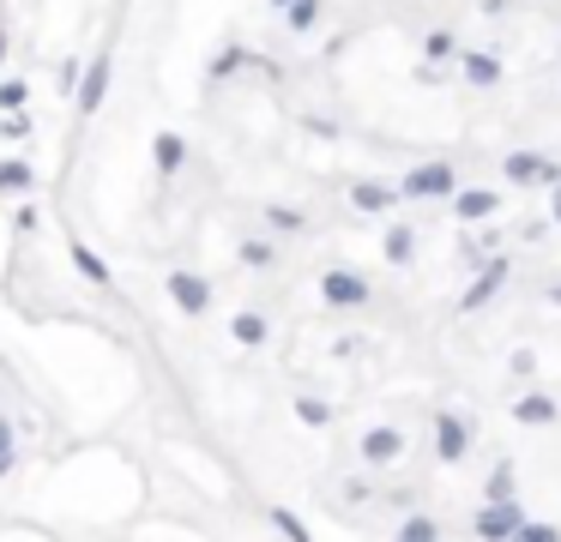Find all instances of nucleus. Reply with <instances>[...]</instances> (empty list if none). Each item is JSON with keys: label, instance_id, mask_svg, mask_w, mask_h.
I'll return each mask as SVG.
<instances>
[{"label": "nucleus", "instance_id": "3", "mask_svg": "<svg viewBox=\"0 0 561 542\" xmlns=\"http://www.w3.org/2000/svg\"><path fill=\"white\" fill-rule=\"evenodd\" d=\"M501 181H508V187H556L561 163H549L544 151H508L501 157Z\"/></svg>", "mask_w": 561, "mask_h": 542}, {"label": "nucleus", "instance_id": "28", "mask_svg": "<svg viewBox=\"0 0 561 542\" xmlns=\"http://www.w3.org/2000/svg\"><path fill=\"white\" fill-rule=\"evenodd\" d=\"M0 139H31V115H25V109H7V121H0Z\"/></svg>", "mask_w": 561, "mask_h": 542}, {"label": "nucleus", "instance_id": "39", "mask_svg": "<svg viewBox=\"0 0 561 542\" xmlns=\"http://www.w3.org/2000/svg\"><path fill=\"white\" fill-rule=\"evenodd\" d=\"M266 7H272V13H284V7H290V0H266Z\"/></svg>", "mask_w": 561, "mask_h": 542}, {"label": "nucleus", "instance_id": "37", "mask_svg": "<svg viewBox=\"0 0 561 542\" xmlns=\"http://www.w3.org/2000/svg\"><path fill=\"white\" fill-rule=\"evenodd\" d=\"M484 13H508V0H484Z\"/></svg>", "mask_w": 561, "mask_h": 542}, {"label": "nucleus", "instance_id": "16", "mask_svg": "<svg viewBox=\"0 0 561 542\" xmlns=\"http://www.w3.org/2000/svg\"><path fill=\"white\" fill-rule=\"evenodd\" d=\"M235 259H242L248 271H272V266H278V235H272V230H266V235H248V242L235 247Z\"/></svg>", "mask_w": 561, "mask_h": 542}, {"label": "nucleus", "instance_id": "24", "mask_svg": "<svg viewBox=\"0 0 561 542\" xmlns=\"http://www.w3.org/2000/svg\"><path fill=\"white\" fill-rule=\"evenodd\" d=\"M296 422L327 428V422H332V404H327V398H314V392H308V398H296Z\"/></svg>", "mask_w": 561, "mask_h": 542}, {"label": "nucleus", "instance_id": "13", "mask_svg": "<svg viewBox=\"0 0 561 542\" xmlns=\"http://www.w3.org/2000/svg\"><path fill=\"white\" fill-rule=\"evenodd\" d=\"M513 422H520V428H556L561 404L549 398V392H520V398H513Z\"/></svg>", "mask_w": 561, "mask_h": 542}, {"label": "nucleus", "instance_id": "4", "mask_svg": "<svg viewBox=\"0 0 561 542\" xmlns=\"http://www.w3.org/2000/svg\"><path fill=\"white\" fill-rule=\"evenodd\" d=\"M471 440H477V428L459 410H435V458H441V465H459L471 452Z\"/></svg>", "mask_w": 561, "mask_h": 542}, {"label": "nucleus", "instance_id": "27", "mask_svg": "<svg viewBox=\"0 0 561 542\" xmlns=\"http://www.w3.org/2000/svg\"><path fill=\"white\" fill-rule=\"evenodd\" d=\"M25 103H31L25 78H0V109H25Z\"/></svg>", "mask_w": 561, "mask_h": 542}, {"label": "nucleus", "instance_id": "33", "mask_svg": "<svg viewBox=\"0 0 561 542\" xmlns=\"http://www.w3.org/2000/svg\"><path fill=\"white\" fill-rule=\"evenodd\" d=\"M513 374H520V380L537 374V356H532V349H520V356H513Z\"/></svg>", "mask_w": 561, "mask_h": 542}, {"label": "nucleus", "instance_id": "7", "mask_svg": "<svg viewBox=\"0 0 561 542\" xmlns=\"http://www.w3.org/2000/svg\"><path fill=\"white\" fill-rule=\"evenodd\" d=\"M109 78H115V66H109V54H97V61H85V73H78V90H73V109L78 115H97L109 97Z\"/></svg>", "mask_w": 561, "mask_h": 542}, {"label": "nucleus", "instance_id": "19", "mask_svg": "<svg viewBox=\"0 0 561 542\" xmlns=\"http://www.w3.org/2000/svg\"><path fill=\"white\" fill-rule=\"evenodd\" d=\"M73 271L85 278V284H97V290L109 284V266L97 259V247H92V242H73Z\"/></svg>", "mask_w": 561, "mask_h": 542}, {"label": "nucleus", "instance_id": "38", "mask_svg": "<svg viewBox=\"0 0 561 542\" xmlns=\"http://www.w3.org/2000/svg\"><path fill=\"white\" fill-rule=\"evenodd\" d=\"M549 301H556V308H561V284H549Z\"/></svg>", "mask_w": 561, "mask_h": 542}, {"label": "nucleus", "instance_id": "2", "mask_svg": "<svg viewBox=\"0 0 561 542\" xmlns=\"http://www.w3.org/2000/svg\"><path fill=\"white\" fill-rule=\"evenodd\" d=\"M513 278V259L508 254H489L484 266H477V278H471V290H465V301H459V313H484L489 301L501 296V284Z\"/></svg>", "mask_w": 561, "mask_h": 542}, {"label": "nucleus", "instance_id": "22", "mask_svg": "<svg viewBox=\"0 0 561 542\" xmlns=\"http://www.w3.org/2000/svg\"><path fill=\"white\" fill-rule=\"evenodd\" d=\"M284 25L296 30V37H308V30L320 25V0H290V7H284Z\"/></svg>", "mask_w": 561, "mask_h": 542}, {"label": "nucleus", "instance_id": "29", "mask_svg": "<svg viewBox=\"0 0 561 542\" xmlns=\"http://www.w3.org/2000/svg\"><path fill=\"white\" fill-rule=\"evenodd\" d=\"M78 73H85V61H61V66H54V85H61V97H73V90H78Z\"/></svg>", "mask_w": 561, "mask_h": 542}, {"label": "nucleus", "instance_id": "17", "mask_svg": "<svg viewBox=\"0 0 561 542\" xmlns=\"http://www.w3.org/2000/svg\"><path fill=\"white\" fill-rule=\"evenodd\" d=\"M380 254H387V266H411V254H417V230H411V223H387Z\"/></svg>", "mask_w": 561, "mask_h": 542}, {"label": "nucleus", "instance_id": "25", "mask_svg": "<svg viewBox=\"0 0 561 542\" xmlns=\"http://www.w3.org/2000/svg\"><path fill=\"white\" fill-rule=\"evenodd\" d=\"M399 537H405V542H435V537H441V525H435V518H423V513H411L405 525H399Z\"/></svg>", "mask_w": 561, "mask_h": 542}, {"label": "nucleus", "instance_id": "21", "mask_svg": "<svg viewBox=\"0 0 561 542\" xmlns=\"http://www.w3.org/2000/svg\"><path fill=\"white\" fill-rule=\"evenodd\" d=\"M266 230H272V235H302V230H308V211H296V206H266Z\"/></svg>", "mask_w": 561, "mask_h": 542}, {"label": "nucleus", "instance_id": "5", "mask_svg": "<svg viewBox=\"0 0 561 542\" xmlns=\"http://www.w3.org/2000/svg\"><path fill=\"white\" fill-rule=\"evenodd\" d=\"M320 296H327V308H368V301H375V290H368L363 271L332 266L327 278H320Z\"/></svg>", "mask_w": 561, "mask_h": 542}, {"label": "nucleus", "instance_id": "35", "mask_svg": "<svg viewBox=\"0 0 561 542\" xmlns=\"http://www.w3.org/2000/svg\"><path fill=\"white\" fill-rule=\"evenodd\" d=\"M549 223H556V230H561V181H556V187H549Z\"/></svg>", "mask_w": 561, "mask_h": 542}, {"label": "nucleus", "instance_id": "26", "mask_svg": "<svg viewBox=\"0 0 561 542\" xmlns=\"http://www.w3.org/2000/svg\"><path fill=\"white\" fill-rule=\"evenodd\" d=\"M423 54H429V61H453V54H459L453 30H429V37H423Z\"/></svg>", "mask_w": 561, "mask_h": 542}, {"label": "nucleus", "instance_id": "15", "mask_svg": "<svg viewBox=\"0 0 561 542\" xmlns=\"http://www.w3.org/2000/svg\"><path fill=\"white\" fill-rule=\"evenodd\" d=\"M151 163H157V175H163V181L182 175V163H187V139H182V133H157V139H151Z\"/></svg>", "mask_w": 561, "mask_h": 542}, {"label": "nucleus", "instance_id": "32", "mask_svg": "<svg viewBox=\"0 0 561 542\" xmlns=\"http://www.w3.org/2000/svg\"><path fill=\"white\" fill-rule=\"evenodd\" d=\"M7 470H13V422L0 416V477H7Z\"/></svg>", "mask_w": 561, "mask_h": 542}, {"label": "nucleus", "instance_id": "20", "mask_svg": "<svg viewBox=\"0 0 561 542\" xmlns=\"http://www.w3.org/2000/svg\"><path fill=\"white\" fill-rule=\"evenodd\" d=\"M248 61H254V54H248V49H235V42H230V49H218V54H211L206 78H211V85H223V78H235V73H242Z\"/></svg>", "mask_w": 561, "mask_h": 542}, {"label": "nucleus", "instance_id": "34", "mask_svg": "<svg viewBox=\"0 0 561 542\" xmlns=\"http://www.w3.org/2000/svg\"><path fill=\"white\" fill-rule=\"evenodd\" d=\"M13 230H19V235H31V230H37V211L19 206V211H13Z\"/></svg>", "mask_w": 561, "mask_h": 542}, {"label": "nucleus", "instance_id": "23", "mask_svg": "<svg viewBox=\"0 0 561 542\" xmlns=\"http://www.w3.org/2000/svg\"><path fill=\"white\" fill-rule=\"evenodd\" d=\"M513 482H520V470H513V458H501L489 489H484V501H513Z\"/></svg>", "mask_w": 561, "mask_h": 542}, {"label": "nucleus", "instance_id": "6", "mask_svg": "<svg viewBox=\"0 0 561 542\" xmlns=\"http://www.w3.org/2000/svg\"><path fill=\"white\" fill-rule=\"evenodd\" d=\"M520 525H525V506L520 501H484V513L471 518V530H477V537H489V542L520 537Z\"/></svg>", "mask_w": 561, "mask_h": 542}, {"label": "nucleus", "instance_id": "11", "mask_svg": "<svg viewBox=\"0 0 561 542\" xmlns=\"http://www.w3.org/2000/svg\"><path fill=\"white\" fill-rule=\"evenodd\" d=\"M496 211H501L496 187H453V218L459 223H489Z\"/></svg>", "mask_w": 561, "mask_h": 542}, {"label": "nucleus", "instance_id": "14", "mask_svg": "<svg viewBox=\"0 0 561 542\" xmlns=\"http://www.w3.org/2000/svg\"><path fill=\"white\" fill-rule=\"evenodd\" d=\"M230 337L242 349H260L266 337H272V320H266L260 308H235V320H230Z\"/></svg>", "mask_w": 561, "mask_h": 542}, {"label": "nucleus", "instance_id": "1", "mask_svg": "<svg viewBox=\"0 0 561 542\" xmlns=\"http://www.w3.org/2000/svg\"><path fill=\"white\" fill-rule=\"evenodd\" d=\"M453 187H459V169L453 163H411L405 169V181H399V194L405 199H453Z\"/></svg>", "mask_w": 561, "mask_h": 542}, {"label": "nucleus", "instance_id": "36", "mask_svg": "<svg viewBox=\"0 0 561 542\" xmlns=\"http://www.w3.org/2000/svg\"><path fill=\"white\" fill-rule=\"evenodd\" d=\"M7 49H13V37H7V25H0V66H7Z\"/></svg>", "mask_w": 561, "mask_h": 542}, {"label": "nucleus", "instance_id": "30", "mask_svg": "<svg viewBox=\"0 0 561 542\" xmlns=\"http://www.w3.org/2000/svg\"><path fill=\"white\" fill-rule=\"evenodd\" d=\"M556 537H561L556 525H532V518H525V525H520V537H513V542H556Z\"/></svg>", "mask_w": 561, "mask_h": 542}, {"label": "nucleus", "instance_id": "18", "mask_svg": "<svg viewBox=\"0 0 561 542\" xmlns=\"http://www.w3.org/2000/svg\"><path fill=\"white\" fill-rule=\"evenodd\" d=\"M31 187H37V169H31V163H19V157H7V163H0V194L25 199Z\"/></svg>", "mask_w": 561, "mask_h": 542}, {"label": "nucleus", "instance_id": "8", "mask_svg": "<svg viewBox=\"0 0 561 542\" xmlns=\"http://www.w3.org/2000/svg\"><path fill=\"white\" fill-rule=\"evenodd\" d=\"M170 301L187 313V320H199V313L211 308V284L199 278V271H170Z\"/></svg>", "mask_w": 561, "mask_h": 542}, {"label": "nucleus", "instance_id": "10", "mask_svg": "<svg viewBox=\"0 0 561 542\" xmlns=\"http://www.w3.org/2000/svg\"><path fill=\"white\" fill-rule=\"evenodd\" d=\"M453 61H459V78H465L471 90H496L501 73H508V66H501L496 54H484V49H459Z\"/></svg>", "mask_w": 561, "mask_h": 542}, {"label": "nucleus", "instance_id": "12", "mask_svg": "<svg viewBox=\"0 0 561 542\" xmlns=\"http://www.w3.org/2000/svg\"><path fill=\"white\" fill-rule=\"evenodd\" d=\"M351 206H356V211H375V218H387V211L405 206V194H399L392 181H351Z\"/></svg>", "mask_w": 561, "mask_h": 542}, {"label": "nucleus", "instance_id": "31", "mask_svg": "<svg viewBox=\"0 0 561 542\" xmlns=\"http://www.w3.org/2000/svg\"><path fill=\"white\" fill-rule=\"evenodd\" d=\"M272 530H284V537H308V525H302L296 513H284V506L272 513Z\"/></svg>", "mask_w": 561, "mask_h": 542}, {"label": "nucleus", "instance_id": "9", "mask_svg": "<svg viewBox=\"0 0 561 542\" xmlns=\"http://www.w3.org/2000/svg\"><path fill=\"white\" fill-rule=\"evenodd\" d=\"M356 452H363L368 470H387V465H399V458H405V434H399V428H368Z\"/></svg>", "mask_w": 561, "mask_h": 542}]
</instances>
